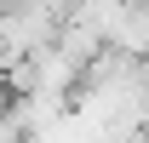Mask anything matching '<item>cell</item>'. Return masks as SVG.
Masks as SVG:
<instances>
[]
</instances>
